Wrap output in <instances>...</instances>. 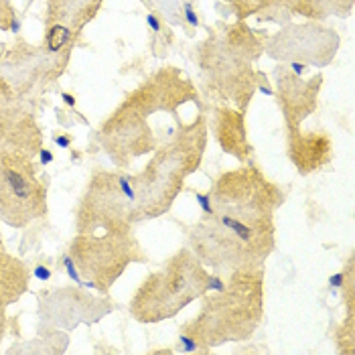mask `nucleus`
Here are the masks:
<instances>
[{"instance_id": "obj_1", "label": "nucleus", "mask_w": 355, "mask_h": 355, "mask_svg": "<svg viewBox=\"0 0 355 355\" xmlns=\"http://www.w3.org/2000/svg\"><path fill=\"white\" fill-rule=\"evenodd\" d=\"M211 219L193 231V248L217 270L248 272L272 250V209L280 193L256 171L223 175Z\"/></svg>"}, {"instance_id": "obj_2", "label": "nucleus", "mask_w": 355, "mask_h": 355, "mask_svg": "<svg viewBox=\"0 0 355 355\" xmlns=\"http://www.w3.org/2000/svg\"><path fill=\"white\" fill-rule=\"evenodd\" d=\"M207 276L187 250L179 252L165 270L152 274L132 300V313L138 321L155 323L173 317L187 302L205 292Z\"/></svg>"}, {"instance_id": "obj_3", "label": "nucleus", "mask_w": 355, "mask_h": 355, "mask_svg": "<svg viewBox=\"0 0 355 355\" xmlns=\"http://www.w3.org/2000/svg\"><path fill=\"white\" fill-rule=\"evenodd\" d=\"M138 219L136 179L122 173H95L77 209L79 233H122Z\"/></svg>"}, {"instance_id": "obj_4", "label": "nucleus", "mask_w": 355, "mask_h": 355, "mask_svg": "<svg viewBox=\"0 0 355 355\" xmlns=\"http://www.w3.org/2000/svg\"><path fill=\"white\" fill-rule=\"evenodd\" d=\"M47 213V189L37 179L33 159L0 148V219L25 227Z\"/></svg>"}, {"instance_id": "obj_5", "label": "nucleus", "mask_w": 355, "mask_h": 355, "mask_svg": "<svg viewBox=\"0 0 355 355\" xmlns=\"http://www.w3.org/2000/svg\"><path fill=\"white\" fill-rule=\"evenodd\" d=\"M69 256L81 274L83 286L108 292L128 262L136 258V242L130 231L122 233H79L69 250Z\"/></svg>"}, {"instance_id": "obj_6", "label": "nucleus", "mask_w": 355, "mask_h": 355, "mask_svg": "<svg viewBox=\"0 0 355 355\" xmlns=\"http://www.w3.org/2000/svg\"><path fill=\"white\" fill-rule=\"evenodd\" d=\"M260 290L262 280L258 278H252L248 282L246 292L244 286H238L235 278L231 292L223 288L219 296L207 300L199 321L191 325V335H199L205 345H219L225 343L227 339L248 337L262 315V302L248 304L244 309V300Z\"/></svg>"}, {"instance_id": "obj_7", "label": "nucleus", "mask_w": 355, "mask_h": 355, "mask_svg": "<svg viewBox=\"0 0 355 355\" xmlns=\"http://www.w3.org/2000/svg\"><path fill=\"white\" fill-rule=\"evenodd\" d=\"M0 148L17 150L29 159L41 150V136L33 118L7 95H0Z\"/></svg>"}, {"instance_id": "obj_8", "label": "nucleus", "mask_w": 355, "mask_h": 355, "mask_svg": "<svg viewBox=\"0 0 355 355\" xmlns=\"http://www.w3.org/2000/svg\"><path fill=\"white\" fill-rule=\"evenodd\" d=\"M101 0H51L47 15L49 21L55 25H65L69 27H83L99 9Z\"/></svg>"}, {"instance_id": "obj_9", "label": "nucleus", "mask_w": 355, "mask_h": 355, "mask_svg": "<svg viewBox=\"0 0 355 355\" xmlns=\"http://www.w3.org/2000/svg\"><path fill=\"white\" fill-rule=\"evenodd\" d=\"M27 288V270L21 262L11 258L5 252L3 235H0V294L9 302H15Z\"/></svg>"}, {"instance_id": "obj_10", "label": "nucleus", "mask_w": 355, "mask_h": 355, "mask_svg": "<svg viewBox=\"0 0 355 355\" xmlns=\"http://www.w3.org/2000/svg\"><path fill=\"white\" fill-rule=\"evenodd\" d=\"M179 345H181V351L183 353H195L199 349V341L193 337V335H179Z\"/></svg>"}, {"instance_id": "obj_11", "label": "nucleus", "mask_w": 355, "mask_h": 355, "mask_svg": "<svg viewBox=\"0 0 355 355\" xmlns=\"http://www.w3.org/2000/svg\"><path fill=\"white\" fill-rule=\"evenodd\" d=\"M63 266H65L69 278H71L73 282H77L79 286H83V280H81V276H79V272H77V266H75V262L71 260V256H63Z\"/></svg>"}, {"instance_id": "obj_12", "label": "nucleus", "mask_w": 355, "mask_h": 355, "mask_svg": "<svg viewBox=\"0 0 355 355\" xmlns=\"http://www.w3.org/2000/svg\"><path fill=\"white\" fill-rule=\"evenodd\" d=\"M195 201L199 203L201 211L205 215H211L213 213V203H211V195H203V193H195Z\"/></svg>"}, {"instance_id": "obj_13", "label": "nucleus", "mask_w": 355, "mask_h": 355, "mask_svg": "<svg viewBox=\"0 0 355 355\" xmlns=\"http://www.w3.org/2000/svg\"><path fill=\"white\" fill-rule=\"evenodd\" d=\"M183 13H185V19L191 27H199V19H197V13L193 11V5L191 3H185L183 5Z\"/></svg>"}, {"instance_id": "obj_14", "label": "nucleus", "mask_w": 355, "mask_h": 355, "mask_svg": "<svg viewBox=\"0 0 355 355\" xmlns=\"http://www.w3.org/2000/svg\"><path fill=\"white\" fill-rule=\"evenodd\" d=\"M7 304H11V302L7 300V296L0 294V339H3V335H5V323H7L5 309H7Z\"/></svg>"}, {"instance_id": "obj_15", "label": "nucleus", "mask_w": 355, "mask_h": 355, "mask_svg": "<svg viewBox=\"0 0 355 355\" xmlns=\"http://www.w3.org/2000/svg\"><path fill=\"white\" fill-rule=\"evenodd\" d=\"M343 284H345V274H343V272H337V274H333V276L329 278V288H331V290L343 288Z\"/></svg>"}, {"instance_id": "obj_16", "label": "nucleus", "mask_w": 355, "mask_h": 355, "mask_svg": "<svg viewBox=\"0 0 355 355\" xmlns=\"http://www.w3.org/2000/svg\"><path fill=\"white\" fill-rule=\"evenodd\" d=\"M33 276H37L39 280H49V278H51V270L45 268V266H37V268L33 270Z\"/></svg>"}, {"instance_id": "obj_17", "label": "nucleus", "mask_w": 355, "mask_h": 355, "mask_svg": "<svg viewBox=\"0 0 355 355\" xmlns=\"http://www.w3.org/2000/svg\"><path fill=\"white\" fill-rule=\"evenodd\" d=\"M146 25L155 31V33H159L161 31V23H159V19L155 17V15H146Z\"/></svg>"}, {"instance_id": "obj_18", "label": "nucleus", "mask_w": 355, "mask_h": 355, "mask_svg": "<svg viewBox=\"0 0 355 355\" xmlns=\"http://www.w3.org/2000/svg\"><path fill=\"white\" fill-rule=\"evenodd\" d=\"M39 161H41V165H49L51 161H53V155H51L47 148H41L39 150Z\"/></svg>"}, {"instance_id": "obj_19", "label": "nucleus", "mask_w": 355, "mask_h": 355, "mask_svg": "<svg viewBox=\"0 0 355 355\" xmlns=\"http://www.w3.org/2000/svg\"><path fill=\"white\" fill-rule=\"evenodd\" d=\"M290 69L294 71V75H298V77H300V75L304 73V69H307V67H304L302 63H298V61H292V63H290Z\"/></svg>"}, {"instance_id": "obj_20", "label": "nucleus", "mask_w": 355, "mask_h": 355, "mask_svg": "<svg viewBox=\"0 0 355 355\" xmlns=\"http://www.w3.org/2000/svg\"><path fill=\"white\" fill-rule=\"evenodd\" d=\"M55 144L61 146V148H67L71 144V138L69 136H55Z\"/></svg>"}, {"instance_id": "obj_21", "label": "nucleus", "mask_w": 355, "mask_h": 355, "mask_svg": "<svg viewBox=\"0 0 355 355\" xmlns=\"http://www.w3.org/2000/svg\"><path fill=\"white\" fill-rule=\"evenodd\" d=\"M63 101H65L67 106H75V97L71 93H63Z\"/></svg>"}, {"instance_id": "obj_22", "label": "nucleus", "mask_w": 355, "mask_h": 355, "mask_svg": "<svg viewBox=\"0 0 355 355\" xmlns=\"http://www.w3.org/2000/svg\"><path fill=\"white\" fill-rule=\"evenodd\" d=\"M260 93H264V95H268V97H270V95H272V89H270V87H266V85H260Z\"/></svg>"}]
</instances>
